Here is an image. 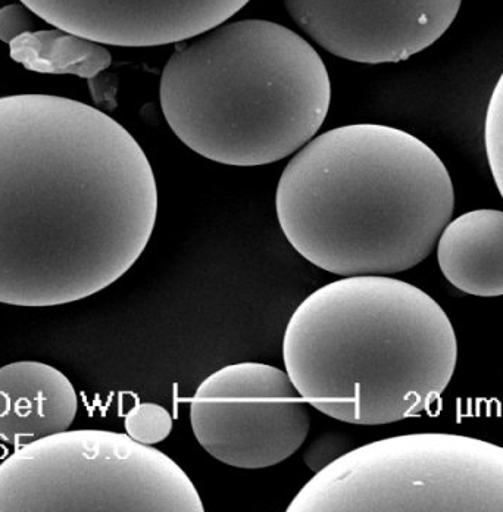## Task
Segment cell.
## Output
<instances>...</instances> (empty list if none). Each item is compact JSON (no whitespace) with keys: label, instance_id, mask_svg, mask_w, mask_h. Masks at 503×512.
I'll return each instance as SVG.
<instances>
[{"label":"cell","instance_id":"cell-1","mask_svg":"<svg viewBox=\"0 0 503 512\" xmlns=\"http://www.w3.org/2000/svg\"><path fill=\"white\" fill-rule=\"evenodd\" d=\"M156 217L151 162L118 121L59 96L0 98V304L102 292L145 252Z\"/></svg>","mask_w":503,"mask_h":512},{"label":"cell","instance_id":"cell-2","mask_svg":"<svg viewBox=\"0 0 503 512\" xmlns=\"http://www.w3.org/2000/svg\"><path fill=\"white\" fill-rule=\"evenodd\" d=\"M448 168L423 140L383 124H349L312 139L278 181L284 236L340 277L411 270L452 220Z\"/></svg>","mask_w":503,"mask_h":512},{"label":"cell","instance_id":"cell-3","mask_svg":"<svg viewBox=\"0 0 503 512\" xmlns=\"http://www.w3.org/2000/svg\"><path fill=\"white\" fill-rule=\"evenodd\" d=\"M283 359L306 404L343 423L383 426L439 401L458 340L448 314L414 284L343 277L295 309Z\"/></svg>","mask_w":503,"mask_h":512},{"label":"cell","instance_id":"cell-4","mask_svg":"<svg viewBox=\"0 0 503 512\" xmlns=\"http://www.w3.org/2000/svg\"><path fill=\"white\" fill-rule=\"evenodd\" d=\"M159 99L187 148L218 164L258 167L314 139L330 109L331 81L320 53L290 28L226 21L171 55Z\"/></svg>","mask_w":503,"mask_h":512},{"label":"cell","instance_id":"cell-5","mask_svg":"<svg viewBox=\"0 0 503 512\" xmlns=\"http://www.w3.org/2000/svg\"><path fill=\"white\" fill-rule=\"evenodd\" d=\"M289 512H503V448L414 433L367 443L321 468Z\"/></svg>","mask_w":503,"mask_h":512},{"label":"cell","instance_id":"cell-6","mask_svg":"<svg viewBox=\"0 0 503 512\" xmlns=\"http://www.w3.org/2000/svg\"><path fill=\"white\" fill-rule=\"evenodd\" d=\"M164 452L108 430H65L0 464V512H203Z\"/></svg>","mask_w":503,"mask_h":512},{"label":"cell","instance_id":"cell-7","mask_svg":"<svg viewBox=\"0 0 503 512\" xmlns=\"http://www.w3.org/2000/svg\"><path fill=\"white\" fill-rule=\"evenodd\" d=\"M190 423L199 445L215 460L261 470L299 451L311 429V415L286 371L240 362L199 384Z\"/></svg>","mask_w":503,"mask_h":512},{"label":"cell","instance_id":"cell-8","mask_svg":"<svg viewBox=\"0 0 503 512\" xmlns=\"http://www.w3.org/2000/svg\"><path fill=\"white\" fill-rule=\"evenodd\" d=\"M292 20L331 55L398 64L436 43L462 0H283Z\"/></svg>","mask_w":503,"mask_h":512},{"label":"cell","instance_id":"cell-9","mask_svg":"<svg viewBox=\"0 0 503 512\" xmlns=\"http://www.w3.org/2000/svg\"><path fill=\"white\" fill-rule=\"evenodd\" d=\"M37 17L101 45L151 48L193 39L251 0H20Z\"/></svg>","mask_w":503,"mask_h":512},{"label":"cell","instance_id":"cell-10","mask_svg":"<svg viewBox=\"0 0 503 512\" xmlns=\"http://www.w3.org/2000/svg\"><path fill=\"white\" fill-rule=\"evenodd\" d=\"M76 387L58 368L18 361L0 368V440L21 448L70 429L76 420Z\"/></svg>","mask_w":503,"mask_h":512},{"label":"cell","instance_id":"cell-11","mask_svg":"<svg viewBox=\"0 0 503 512\" xmlns=\"http://www.w3.org/2000/svg\"><path fill=\"white\" fill-rule=\"evenodd\" d=\"M440 271L452 286L478 298L503 296V211L465 212L437 240Z\"/></svg>","mask_w":503,"mask_h":512},{"label":"cell","instance_id":"cell-12","mask_svg":"<svg viewBox=\"0 0 503 512\" xmlns=\"http://www.w3.org/2000/svg\"><path fill=\"white\" fill-rule=\"evenodd\" d=\"M9 55L34 73L71 74L87 80L112 62L111 53L101 43L61 28L28 31L9 43Z\"/></svg>","mask_w":503,"mask_h":512},{"label":"cell","instance_id":"cell-13","mask_svg":"<svg viewBox=\"0 0 503 512\" xmlns=\"http://www.w3.org/2000/svg\"><path fill=\"white\" fill-rule=\"evenodd\" d=\"M127 435L145 445H156L173 432V417L161 405L143 402L126 415Z\"/></svg>","mask_w":503,"mask_h":512},{"label":"cell","instance_id":"cell-14","mask_svg":"<svg viewBox=\"0 0 503 512\" xmlns=\"http://www.w3.org/2000/svg\"><path fill=\"white\" fill-rule=\"evenodd\" d=\"M484 146L493 180L503 198V73L493 87L484 120Z\"/></svg>","mask_w":503,"mask_h":512},{"label":"cell","instance_id":"cell-15","mask_svg":"<svg viewBox=\"0 0 503 512\" xmlns=\"http://www.w3.org/2000/svg\"><path fill=\"white\" fill-rule=\"evenodd\" d=\"M34 15L36 14L26 5L11 3L0 8V40L9 45L17 37L33 31L36 26Z\"/></svg>","mask_w":503,"mask_h":512}]
</instances>
